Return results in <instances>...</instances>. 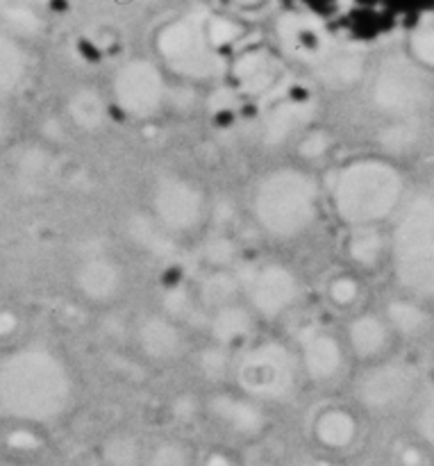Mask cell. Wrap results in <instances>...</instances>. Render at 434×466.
<instances>
[{
	"label": "cell",
	"instance_id": "ac0fdd59",
	"mask_svg": "<svg viewBox=\"0 0 434 466\" xmlns=\"http://www.w3.org/2000/svg\"><path fill=\"white\" fill-rule=\"evenodd\" d=\"M312 437L328 451H341L353 441L355 421L346 410L326 408L314 417Z\"/></svg>",
	"mask_w": 434,
	"mask_h": 466
},
{
	"label": "cell",
	"instance_id": "d6986e66",
	"mask_svg": "<svg viewBox=\"0 0 434 466\" xmlns=\"http://www.w3.org/2000/svg\"><path fill=\"white\" fill-rule=\"evenodd\" d=\"M146 449L148 446L132 431H112L100 441L98 458L103 466H144Z\"/></svg>",
	"mask_w": 434,
	"mask_h": 466
},
{
	"label": "cell",
	"instance_id": "484cf974",
	"mask_svg": "<svg viewBox=\"0 0 434 466\" xmlns=\"http://www.w3.org/2000/svg\"><path fill=\"white\" fill-rule=\"evenodd\" d=\"M198 466H237V460L232 458L230 451L212 449L203 458L198 455Z\"/></svg>",
	"mask_w": 434,
	"mask_h": 466
},
{
	"label": "cell",
	"instance_id": "9c48e42d",
	"mask_svg": "<svg viewBox=\"0 0 434 466\" xmlns=\"http://www.w3.org/2000/svg\"><path fill=\"white\" fill-rule=\"evenodd\" d=\"M71 278L76 294L94 308L114 305L127 287V273L121 259L100 248L77 255Z\"/></svg>",
	"mask_w": 434,
	"mask_h": 466
},
{
	"label": "cell",
	"instance_id": "cb8c5ba5",
	"mask_svg": "<svg viewBox=\"0 0 434 466\" xmlns=\"http://www.w3.org/2000/svg\"><path fill=\"white\" fill-rule=\"evenodd\" d=\"M230 364H232V350L223 349V346L212 344L209 341L205 350H200L196 358V367H198L200 376L207 378L212 385H226L230 382Z\"/></svg>",
	"mask_w": 434,
	"mask_h": 466
},
{
	"label": "cell",
	"instance_id": "e0dca14e",
	"mask_svg": "<svg viewBox=\"0 0 434 466\" xmlns=\"http://www.w3.org/2000/svg\"><path fill=\"white\" fill-rule=\"evenodd\" d=\"M109 112V100L91 86H80L66 100V114L76 127L85 132H96L105 126Z\"/></svg>",
	"mask_w": 434,
	"mask_h": 466
},
{
	"label": "cell",
	"instance_id": "d4e9b609",
	"mask_svg": "<svg viewBox=\"0 0 434 466\" xmlns=\"http://www.w3.org/2000/svg\"><path fill=\"white\" fill-rule=\"evenodd\" d=\"M326 296L335 308L344 309L346 305H350L355 296V285L350 278L346 276H335L330 282L326 285Z\"/></svg>",
	"mask_w": 434,
	"mask_h": 466
},
{
	"label": "cell",
	"instance_id": "ba28073f",
	"mask_svg": "<svg viewBox=\"0 0 434 466\" xmlns=\"http://www.w3.org/2000/svg\"><path fill=\"white\" fill-rule=\"evenodd\" d=\"M389 177L382 168L367 162H353L341 167L332 176L328 194L335 212L346 223H367L380 208L387 196Z\"/></svg>",
	"mask_w": 434,
	"mask_h": 466
},
{
	"label": "cell",
	"instance_id": "7c38bea8",
	"mask_svg": "<svg viewBox=\"0 0 434 466\" xmlns=\"http://www.w3.org/2000/svg\"><path fill=\"white\" fill-rule=\"evenodd\" d=\"M136 350L153 364H176L187 353V330L164 312H148L132 330Z\"/></svg>",
	"mask_w": 434,
	"mask_h": 466
},
{
	"label": "cell",
	"instance_id": "3957f363",
	"mask_svg": "<svg viewBox=\"0 0 434 466\" xmlns=\"http://www.w3.org/2000/svg\"><path fill=\"white\" fill-rule=\"evenodd\" d=\"M337 36L376 41L419 25L434 14V0H287Z\"/></svg>",
	"mask_w": 434,
	"mask_h": 466
},
{
	"label": "cell",
	"instance_id": "52a82bcc",
	"mask_svg": "<svg viewBox=\"0 0 434 466\" xmlns=\"http://www.w3.org/2000/svg\"><path fill=\"white\" fill-rule=\"evenodd\" d=\"M109 107L132 121H148L168 107V82L162 68L135 59L114 73L109 82Z\"/></svg>",
	"mask_w": 434,
	"mask_h": 466
},
{
	"label": "cell",
	"instance_id": "6da1fadb",
	"mask_svg": "<svg viewBox=\"0 0 434 466\" xmlns=\"http://www.w3.org/2000/svg\"><path fill=\"white\" fill-rule=\"evenodd\" d=\"M77 405V376L66 355L45 341L0 350V419L12 426L50 428Z\"/></svg>",
	"mask_w": 434,
	"mask_h": 466
},
{
	"label": "cell",
	"instance_id": "603a6c76",
	"mask_svg": "<svg viewBox=\"0 0 434 466\" xmlns=\"http://www.w3.org/2000/svg\"><path fill=\"white\" fill-rule=\"evenodd\" d=\"M382 339H385V328L376 319H355L348 326V332H346V346L355 355H362V358L376 355Z\"/></svg>",
	"mask_w": 434,
	"mask_h": 466
},
{
	"label": "cell",
	"instance_id": "7402d4cb",
	"mask_svg": "<svg viewBox=\"0 0 434 466\" xmlns=\"http://www.w3.org/2000/svg\"><path fill=\"white\" fill-rule=\"evenodd\" d=\"M144 466H198V453L189 441L168 437L146 449Z\"/></svg>",
	"mask_w": 434,
	"mask_h": 466
},
{
	"label": "cell",
	"instance_id": "8fae6325",
	"mask_svg": "<svg viewBox=\"0 0 434 466\" xmlns=\"http://www.w3.org/2000/svg\"><path fill=\"white\" fill-rule=\"evenodd\" d=\"M203 414L237 440H257L268 428V410L232 387L209 391Z\"/></svg>",
	"mask_w": 434,
	"mask_h": 466
},
{
	"label": "cell",
	"instance_id": "4fadbf2b",
	"mask_svg": "<svg viewBox=\"0 0 434 466\" xmlns=\"http://www.w3.org/2000/svg\"><path fill=\"white\" fill-rule=\"evenodd\" d=\"M257 326L259 319L241 299L218 309H212L207 314V321H205L209 341L230 350L239 349L241 344L257 337Z\"/></svg>",
	"mask_w": 434,
	"mask_h": 466
},
{
	"label": "cell",
	"instance_id": "30bf717a",
	"mask_svg": "<svg viewBox=\"0 0 434 466\" xmlns=\"http://www.w3.org/2000/svg\"><path fill=\"white\" fill-rule=\"evenodd\" d=\"M296 358H298L303 380L312 385H335L344 373L346 349L330 330L318 323H305L294 339Z\"/></svg>",
	"mask_w": 434,
	"mask_h": 466
},
{
	"label": "cell",
	"instance_id": "9a60e30c",
	"mask_svg": "<svg viewBox=\"0 0 434 466\" xmlns=\"http://www.w3.org/2000/svg\"><path fill=\"white\" fill-rule=\"evenodd\" d=\"M127 237H130V241L141 250V253H148L159 259L176 253L177 244H180V241L173 239L164 228H159L146 209L132 214L130 221H127Z\"/></svg>",
	"mask_w": 434,
	"mask_h": 466
},
{
	"label": "cell",
	"instance_id": "5b68a950",
	"mask_svg": "<svg viewBox=\"0 0 434 466\" xmlns=\"http://www.w3.org/2000/svg\"><path fill=\"white\" fill-rule=\"evenodd\" d=\"M214 200L207 187L182 171H162L146 187V212L173 239H191L212 221Z\"/></svg>",
	"mask_w": 434,
	"mask_h": 466
},
{
	"label": "cell",
	"instance_id": "8992f818",
	"mask_svg": "<svg viewBox=\"0 0 434 466\" xmlns=\"http://www.w3.org/2000/svg\"><path fill=\"white\" fill-rule=\"evenodd\" d=\"M241 300L253 309L259 323L280 321L296 309L303 296V282L298 273L285 262L267 259L246 267L237 273Z\"/></svg>",
	"mask_w": 434,
	"mask_h": 466
},
{
	"label": "cell",
	"instance_id": "7a4b0ae2",
	"mask_svg": "<svg viewBox=\"0 0 434 466\" xmlns=\"http://www.w3.org/2000/svg\"><path fill=\"white\" fill-rule=\"evenodd\" d=\"M321 200L323 185L317 173L298 162H287L255 177L248 194V212L264 237L291 244L317 226Z\"/></svg>",
	"mask_w": 434,
	"mask_h": 466
},
{
	"label": "cell",
	"instance_id": "277c9868",
	"mask_svg": "<svg viewBox=\"0 0 434 466\" xmlns=\"http://www.w3.org/2000/svg\"><path fill=\"white\" fill-rule=\"evenodd\" d=\"M303 382L294 346L278 337H253L232 350L230 387L259 405H282Z\"/></svg>",
	"mask_w": 434,
	"mask_h": 466
},
{
	"label": "cell",
	"instance_id": "2e32d148",
	"mask_svg": "<svg viewBox=\"0 0 434 466\" xmlns=\"http://www.w3.org/2000/svg\"><path fill=\"white\" fill-rule=\"evenodd\" d=\"M196 296H198L200 305L205 312L230 305L241 299L239 278L232 268H209L203 278H200L198 287H194Z\"/></svg>",
	"mask_w": 434,
	"mask_h": 466
},
{
	"label": "cell",
	"instance_id": "5bb4252c",
	"mask_svg": "<svg viewBox=\"0 0 434 466\" xmlns=\"http://www.w3.org/2000/svg\"><path fill=\"white\" fill-rule=\"evenodd\" d=\"M312 126V105L303 98H285L273 105L264 118V141L268 146L294 144Z\"/></svg>",
	"mask_w": 434,
	"mask_h": 466
},
{
	"label": "cell",
	"instance_id": "ffe728a7",
	"mask_svg": "<svg viewBox=\"0 0 434 466\" xmlns=\"http://www.w3.org/2000/svg\"><path fill=\"white\" fill-rule=\"evenodd\" d=\"M159 312L167 314L168 319H173L176 323H180L182 328L194 326L196 321H207V312L200 305L198 296H196L194 287L187 285H173L164 291V300H162V309Z\"/></svg>",
	"mask_w": 434,
	"mask_h": 466
},
{
	"label": "cell",
	"instance_id": "44dd1931",
	"mask_svg": "<svg viewBox=\"0 0 434 466\" xmlns=\"http://www.w3.org/2000/svg\"><path fill=\"white\" fill-rule=\"evenodd\" d=\"M23 76H25V59L23 50L0 32V103L16 94L21 86Z\"/></svg>",
	"mask_w": 434,
	"mask_h": 466
}]
</instances>
